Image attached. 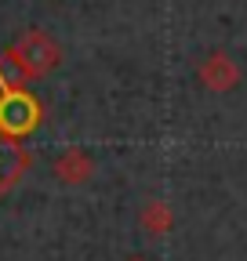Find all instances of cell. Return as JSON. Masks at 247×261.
Wrapping results in <instances>:
<instances>
[{"instance_id":"cell-3","label":"cell","mask_w":247,"mask_h":261,"mask_svg":"<svg viewBox=\"0 0 247 261\" xmlns=\"http://www.w3.org/2000/svg\"><path fill=\"white\" fill-rule=\"evenodd\" d=\"M196 80H200L207 91H214V94H229V91L240 84V65H236L226 51H211V55L200 62Z\"/></svg>"},{"instance_id":"cell-5","label":"cell","mask_w":247,"mask_h":261,"mask_svg":"<svg viewBox=\"0 0 247 261\" xmlns=\"http://www.w3.org/2000/svg\"><path fill=\"white\" fill-rule=\"evenodd\" d=\"M138 225H142V232H149V236H167L175 228V214H171V207L164 200H149L138 211Z\"/></svg>"},{"instance_id":"cell-2","label":"cell","mask_w":247,"mask_h":261,"mask_svg":"<svg viewBox=\"0 0 247 261\" xmlns=\"http://www.w3.org/2000/svg\"><path fill=\"white\" fill-rule=\"evenodd\" d=\"M40 102L33 91H26L22 84H11L0 91V135L4 138H26L29 130H37L40 123Z\"/></svg>"},{"instance_id":"cell-1","label":"cell","mask_w":247,"mask_h":261,"mask_svg":"<svg viewBox=\"0 0 247 261\" xmlns=\"http://www.w3.org/2000/svg\"><path fill=\"white\" fill-rule=\"evenodd\" d=\"M8 62L18 69V76L29 84V80H44L47 73L58 69L62 62V47L51 33L44 29H26L22 37L8 47Z\"/></svg>"},{"instance_id":"cell-4","label":"cell","mask_w":247,"mask_h":261,"mask_svg":"<svg viewBox=\"0 0 247 261\" xmlns=\"http://www.w3.org/2000/svg\"><path fill=\"white\" fill-rule=\"evenodd\" d=\"M51 174L62 185H84L91 174H95V160H91L84 149H66V152L51 163Z\"/></svg>"},{"instance_id":"cell-6","label":"cell","mask_w":247,"mask_h":261,"mask_svg":"<svg viewBox=\"0 0 247 261\" xmlns=\"http://www.w3.org/2000/svg\"><path fill=\"white\" fill-rule=\"evenodd\" d=\"M131 261H142V257H131Z\"/></svg>"}]
</instances>
